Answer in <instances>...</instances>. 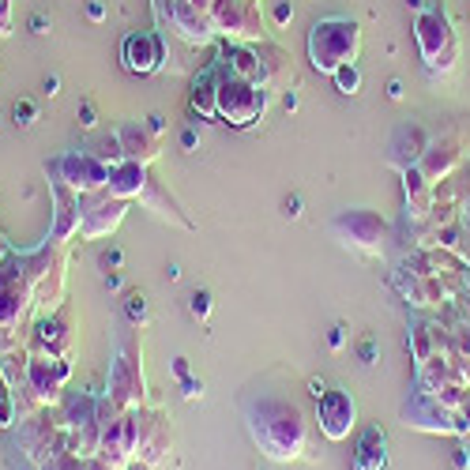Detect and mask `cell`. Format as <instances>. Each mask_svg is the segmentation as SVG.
I'll return each mask as SVG.
<instances>
[{"instance_id": "1", "label": "cell", "mask_w": 470, "mask_h": 470, "mask_svg": "<svg viewBox=\"0 0 470 470\" xmlns=\"http://www.w3.org/2000/svg\"><path fill=\"white\" fill-rule=\"evenodd\" d=\"M248 429H252L256 444L271 459H293L305 448V426H301V410L279 399H260L248 407Z\"/></svg>"}, {"instance_id": "2", "label": "cell", "mask_w": 470, "mask_h": 470, "mask_svg": "<svg viewBox=\"0 0 470 470\" xmlns=\"http://www.w3.org/2000/svg\"><path fill=\"white\" fill-rule=\"evenodd\" d=\"M362 45V26L354 19H320L309 34V60L316 72H339L343 64H354Z\"/></svg>"}, {"instance_id": "3", "label": "cell", "mask_w": 470, "mask_h": 470, "mask_svg": "<svg viewBox=\"0 0 470 470\" xmlns=\"http://www.w3.org/2000/svg\"><path fill=\"white\" fill-rule=\"evenodd\" d=\"M264 106H267V90L260 83L237 79L218 68V117H226L237 128H248L252 121L264 117Z\"/></svg>"}, {"instance_id": "4", "label": "cell", "mask_w": 470, "mask_h": 470, "mask_svg": "<svg viewBox=\"0 0 470 470\" xmlns=\"http://www.w3.org/2000/svg\"><path fill=\"white\" fill-rule=\"evenodd\" d=\"M414 38H418V49H421V57H426V64L451 68L455 38H451L448 19L440 12H418V19H414Z\"/></svg>"}, {"instance_id": "5", "label": "cell", "mask_w": 470, "mask_h": 470, "mask_svg": "<svg viewBox=\"0 0 470 470\" xmlns=\"http://www.w3.org/2000/svg\"><path fill=\"white\" fill-rule=\"evenodd\" d=\"M109 170H113V165H106L102 159H95L90 151L64 154V159L53 162V173H60V177L68 181L79 196H87V192H102L109 184Z\"/></svg>"}, {"instance_id": "6", "label": "cell", "mask_w": 470, "mask_h": 470, "mask_svg": "<svg viewBox=\"0 0 470 470\" xmlns=\"http://www.w3.org/2000/svg\"><path fill=\"white\" fill-rule=\"evenodd\" d=\"M331 229H335L346 245L362 248V252H380L384 237H388L384 218H376L373 211H343V215L331 222Z\"/></svg>"}, {"instance_id": "7", "label": "cell", "mask_w": 470, "mask_h": 470, "mask_svg": "<svg viewBox=\"0 0 470 470\" xmlns=\"http://www.w3.org/2000/svg\"><path fill=\"white\" fill-rule=\"evenodd\" d=\"M211 23L218 34H234V38L260 34V15L252 0H211Z\"/></svg>"}, {"instance_id": "8", "label": "cell", "mask_w": 470, "mask_h": 470, "mask_svg": "<svg viewBox=\"0 0 470 470\" xmlns=\"http://www.w3.org/2000/svg\"><path fill=\"white\" fill-rule=\"evenodd\" d=\"M68 362H64L60 354H34L31 362H26V388H31L38 399L45 403V399H57V391L64 388V380H68Z\"/></svg>"}, {"instance_id": "9", "label": "cell", "mask_w": 470, "mask_h": 470, "mask_svg": "<svg viewBox=\"0 0 470 470\" xmlns=\"http://www.w3.org/2000/svg\"><path fill=\"white\" fill-rule=\"evenodd\" d=\"M159 8L170 15L173 31H177L184 42H211V34H215L211 12H204V8H196V4H188V0H159Z\"/></svg>"}, {"instance_id": "10", "label": "cell", "mask_w": 470, "mask_h": 470, "mask_svg": "<svg viewBox=\"0 0 470 470\" xmlns=\"http://www.w3.org/2000/svg\"><path fill=\"white\" fill-rule=\"evenodd\" d=\"M320 429H324L327 440H346L350 429H354V399H350V391H324L320 395Z\"/></svg>"}, {"instance_id": "11", "label": "cell", "mask_w": 470, "mask_h": 470, "mask_svg": "<svg viewBox=\"0 0 470 470\" xmlns=\"http://www.w3.org/2000/svg\"><path fill=\"white\" fill-rule=\"evenodd\" d=\"M124 204L128 200H117L109 192H98L90 200V207H83V218H79V234L83 237H106L109 229H117V222L124 218Z\"/></svg>"}, {"instance_id": "12", "label": "cell", "mask_w": 470, "mask_h": 470, "mask_svg": "<svg viewBox=\"0 0 470 470\" xmlns=\"http://www.w3.org/2000/svg\"><path fill=\"white\" fill-rule=\"evenodd\" d=\"M165 60V45L159 34L151 31H136L124 38V64L128 72H140V76H147V72H159Z\"/></svg>"}, {"instance_id": "13", "label": "cell", "mask_w": 470, "mask_h": 470, "mask_svg": "<svg viewBox=\"0 0 470 470\" xmlns=\"http://www.w3.org/2000/svg\"><path fill=\"white\" fill-rule=\"evenodd\" d=\"M53 204H57V222H53V237L64 241L79 229V218H83V207H79V192L72 188L60 173H53Z\"/></svg>"}, {"instance_id": "14", "label": "cell", "mask_w": 470, "mask_h": 470, "mask_svg": "<svg viewBox=\"0 0 470 470\" xmlns=\"http://www.w3.org/2000/svg\"><path fill=\"white\" fill-rule=\"evenodd\" d=\"M395 286L403 290V298H407L410 305H437V301L448 298L432 271H410V267H403V271L395 275Z\"/></svg>"}, {"instance_id": "15", "label": "cell", "mask_w": 470, "mask_h": 470, "mask_svg": "<svg viewBox=\"0 0 470 470\" xmlns=\"http://www.w3.org/2000/svg\"><path fill=\"white\" fill-rule=\"evenodd\" d=\"M426 151H429V136H426V128H418V124H403L399 132H395V140H391V162L399 165V170H410V165H418Z\"/></svg>"}, {"instance_id": "16", "label": "cell", "mask_w": 470, "mask_h": 470, "mask_svg": "<svg viewBox=\"0 0 470 470\" xmlns=\"http://www.w3.org/2000/svg\"><path fill=\"white\" fill-rule=\"evenodd\" d=\"M147 181H151V177H147L143 162L124 159L121 165H113V170H109V184H106V192H109V196H117V200H132V196H143Z\"/></svg>"}, {"instance_id": "17", "label": "cell", "mask_w": 470, "mask_h": 470, "mask_svg": "<svg viewBox=\"0 0 470 470\" xmlns=\"http://www.w3.org/2000/svg\"><path fill=\"white\" fill-rule=\"evenodd\" d=\"M117 140H121V147H124V159H132V162L147 165L154 154H159V136L147 132V128H140V124H121L117 128Z\"/></svg>"}, {"instance_id": "18", "label": "cell", "mask_w": 470, "mask_h": 470, "mask_svg": "<svg viewBox=\"0 0 470 470\" xmlns=\"http://www.w3.org/2000/svg\"><path fill=\"white\" fill-rule=\"evenodd\" d=\"M384 467H388V440H384L380 426H373L362 437V444H357L354 470H384Z\"/></svg>"}, {"instance_id": "19", "label": "cell", "mask_w": 470, "mask_h": 470, "mask_svg": "<svg viewBox=\"0 0 470 470\" xmlns=\"http://www.w3.org/2000/svg\"><path fill=\"white\" fill-rule=\"evenodd\" d=\"M222 72L237 79H252L260 83V57H256L252 45H226L222 49Z\"/></svg>"}, {"instance_id": "20", "label": "cell", "mask_w": 470, "mask_h": 470, "mask_svg": "<svg viewBox=\"0 0 470 470\" xmlns=\"http://www.w3.org/2000/svg\"><path fill=\"white\" fill-rule=\"evenodd\" d=\"M459 165V151H455V143H444V147H432L429 143V151L421 154V162H418V170L426 173V181L429 184H437L440 177H448L451 170Z\"/></svg>"}, {"instance_id": "21", "label": "cell", "mask_w": 470, "mask_h": 470, "mask_svg": "<svg viewBox=\"0 0 470 470\" xmlns=\"http://www.w3.org/2000/svg\"><path fill=\"white\" fill-rule=\"evenodd\" d=\"M403 177H407V207L414 218H429L432 211V184L426 181V173L418 170V165H410V170H403Z\"/></svg>"}, {"instance_id": "22", "label": "cell", "mask_w": 470, "mask_h": 470, "mask_svg": "<svg viewBox=\"0 0 470 470\" xmlns=\"http://www.w3.org/2000/svg\"><path fill=\"white\" fill-rule=\"evenodd\" d=\"M192 113H200L204 121L218 117V72H204L192 87Z\"/></svg>"}, {"instance_id": "23", "label": "cell", "mask_w": 470, "mask_h": 470, "mask_svg": "<svg viewBox=\"0 0 470 470\" xmlns=\"http://www.w3.org/2000/svg\"><path fill=\"white\" fill-rule=\"evenodd\" d=\"M143 204H151V207H159V215L165 218H173V222H181V226H192L188 218L181 215V207L173 204V200H165V188L162 184H154V181H147V188H143Z\"/></svg>"}, {"instance_id": "24", "label": "cell", "mask_w": 470, "mask_h": 470, "mask_svg": "<svg viewBox=\"0 0 470 470\" xmlns=\"http://www.w3.org/2000/svg\"><path fill=\"white\" fill-rule=\"evenodd\" d=\"M34 339H38V346H45V354H60V350L68 346V335H64L60 320H42L38 331H34Z\"/></svg>"}, {"instance_id": "25", "label": "cell", "mask_w": 470, "mask_h": 470, "mask_svg": "<svg viewBox=\"0 0 470 470\" xmlns=\"http://www.w3.org/2000/svg\"><path fill=\"white\" fill-rule=\"evenodd\" d=\"M331 79H335L339 95H357V90H362V72H357V64H343L339 72H331Z\"/></svg>"}, {"instance_id": "26", "label": "cell", "mask_w": 470, "mask_h": 470, "mask_svg": "<svg viewBox=\"0 0 470 470\" xmlns=\"http://www.w3.org/2000/svg\"><path fill=\"white\" fill-rule=\"evenodd\" d=\"M42 470H90V467L83 463V455H76V451H68V448H64L60 455H53V459H49V463H45Z\"/></svg>"}, {"instance_id": "27", "label": "cell", "mask_w": 470, "mask_h": 470, "mask_svg": "<svg viewBox=\"0 0 470 470\" xmlns=\"http://www.w3.org/2000/svg\"><path fill=\"white\" fill-rule=\"evenodd\" d=\"M124 316H128V324H147V298L143 293H128V301H124Z\"/></svg>"}, {"instance_id": "28", "label": "cell", "mask_w": 470, "mask_h": 470, "mask_svg": "<svg viewBox=\"0 0 470 470\" xmlns=\"http://www.w3.org/2000/svg\"><path fill=\"white\" fill-rule=\"evenodd\" d=\"M12 117H15V124H23V128H31L34 121H38V106L31 102V98H19L12 109Z\"/></svg>"}, {"instance_id": "29", "label": "cell", "mask_w": 470, "mask_h": 470, "mask_svg": "<svg viewBox=\"0 0 470 470\" xmlns=\"http://www.w3.org/2000/svg\"><path fill=\"white\" fill-rule=\"evenodd\" d=\"M192 316H196V320H204L207 316V312H211V293L207 290H196V293H192Z\"/></svg>"}, {"instance_id": "30", "label": "cell", "mask_w": 470, "mask_h": 470, "mask_svg": "<svg viewBox=\"0 0 470 470\" xmlns=\"http://www.w3.org/2000/svg\"><path fill=\"white\" fill-rule=\"evenodd\" d=\"M12 34V0H0V38Z\"/></svg>"}, {"instance_id": "31", "label": "cell", "mask_w": 470, "mask_h": 470, "mask_svg": "<svg viewBox=\"0 0 470 470\" xmlns=\"http://www.w3.org/2000/svg\"><path fill=\"white\" fill-rule=\"evenodd\" d=\"M271 19H275V26H286L290 19H293V8L282 0V4H275V12H271Z\"/></svg>"}, {"instance_id": "32", "label": "cell", "mask_w": 470, "mask_h": 470, "mask_svg": "<svg viewBox=\"0 0 470 470\" xmlns=\"http://www.w3.org/2000/svg\"><path fill=\"white\" fill-rule=\"evenodd\" d=\"M12 421V395H0V429H8Z\"/></svg>"}, {"instance_id": "33", "label": "cell", "mask_w": 470, "mask_h": 470, "mask_svg": "<svg viewBox=\"0 0 470 470\" xmlns=\"http://www.w3.org/2000/svg\"><path fill=\"white\" fill-rule=\"evenodd\" d=\"M79 124H83V128H95V124H98L95 102H83V109H79Z\"/></svg>"}, {"instance_id": "34", "label": "cell", "mask_w": 470, "mask_h": 470, "mask_svg": "<svg viewBox=\"0 0 470 470\" xmlns=\"http://www.w3.org/2000/svg\"><path fill=\"white\" fill-rule=\"evenodd\" d=\"M31 31H34V34H49V31H53V23L45 19L42 12H34V15H31Z\"/></svg>"}, {"instance_id": "35", "label": "cell", "mask_w": 470, "mask_h": 470, "mask_svg": "<svg viewBox=\"0 0 470 470\" xmlns=\"http://www.w3.org/2000/svg\"><path fill=\"white\" fill-rule=\"evenodd\" d=\"M87 15H90L95 23H102V19H106V4H102V0H90V4H87Z\"/></svg>"}, {"instance_id": "36", "label": "cell", "mask_w": 470, "mask_h": 470, "mask_svg": "<svg viewBox=\"0 0 470 470\" xmlns=\"http://www.w3.org/2000/svg\"><path fill=\"white\" fill-rule=\"evenodd\" d=\"M196 143H200L196 128H184V132H181V147H184V151H192V147H196Z\"/></svg>"}, {"instance_id": "37", "label": "cell", "mask_w": 470, "mask_h": 470, "mask_svg": "<svg viewBox=\"0 0 470 470\" xmlns=\"http://www.w3.org/2000/svg\"><path fill=\"white\" fill-rule=\"evenodd\" d=\"M357 354H362L365 365H376V343H362V350H357Z\"/></svg>"}, {"instance_id": "38", "label": "cell", "mask_w": 470, "mask_h": 470, "mask_svg": "<svg viewBox=\"0 0 470 470\" xmlns=\"http://www.w3.org/2000/svg\"><path fill=\"white\" fill-rule=\"evenodd\" d=\"M324 391H327V384L320 380V376H309V395H312V399H320Z\"/></svg>"}, {"instance_id": "39", "label": "cell", "mask_w": 470, "mask_h": 470, "mask_svg": "<svg viewBox=\"0 0 470 470\" xmlns=\"http://www.w3.org/2000/svg\"><path fill=\"white\" fill-rule=\"evenodd\" d=\"M162 128H165V117H162V113H151V117H147V132H154V136H159Z\"/></svg>"}, {"instance_id": "40", "label": "cell", "mask_w": 470, "mask_h": 470, "mask_svg": "<svg viewBox=\"0 0 470 470\" xmlns=\"http://www.w3.org/2000/svg\"><path fill=\"white\" fill-rule=\"evenodd\" d=\"M327 343H331V350H343V343H346V335H343V327H331V335H327Z\"/></svg>"}, {"instance_id": "41", "label": "cell", "mask_w": 470, "mask_h": 470, "mask_svg": "<svg viewBox=\"0 0 470 470\" xmlns=\"http://www.w3.org/2000/svg\"><path fill=\"white\" fill-rule=\"evenodd\" d=\"M184 395H188V399L204 395V384H200V380H192V376H188V380H184Z\"/></svg>"}, {"instance_id": "42", "label": "cell", "mask_w": 470, "mask_h": 470, "mask_svg": "<svg viewBox=\"0 0 470 470\" xmlns=\"http://www.w3.org/2000/svg\"><path fill=\"white\" fill-rule=\"evenodd\" d=\"M121 260H124V256H121V248H109V252L102 256V264H106V267H121Z\"/></svg>"}, {"instance_id": "43", "label": "cell", "mask_w": 470, "mask_h": 470, "mask_svg": "<svg viewBox=\"0 0 470 470\" xmlns=\"http://www.w3.org/2000/svg\"><path fill=\"white\" fill-rule=\"evenodd\" d=\"M451 463H455V470H470V455H467V448H459Z\"/></svg>"}, {"instance_id": "44", "label": "cell", "mask_w": 470, "mask_h": 470, "mask_svg": "<svg viewBox=\"0 0 470 470\" xmlns=\"http://www.w3.org/2000/svg\"><path fill=\"white\" fill-rule=\"evenodd\" d=\"M286 215H290V218L301 215V196H290V200H286Z\"/></svg>"}, {"instance_id": "45", "label": "cell", "mask_w": 470, "mask_h": 470, "mask_svg": "<svg viewBox=\"0 0 470 470\" xmlns=\"http://www.w3.org/2000/svg\"><path fill=\"white\" fill-rule=\"evenodd\" d=\"M173 373H177L181 380H188V357H177V362H173Z\"/></svg>"}, {"instance_id": "46", "label": "cell", "mask_w": 470, "mask_h": 470, "mask_svg": "<svg viewBox=\"0 0 470 470\" xmlns=\"http://www.w3.org/2000/svg\"><path fill=\"white\" fill-rule=\"evenodd\" d=\"M388 98H391V102H399V98H403V83H399V79L388 83Z\"/></svg>"}, {"instance_id": "47", "label": "cell", "mask_w": 470, "mask_h": 470, "mask_svg": "<svg viewBox=\"0 0 470 470\" xmlns=\"http://www.w3.org/2000/svg\"><path fill=\"white\" fill-rule=\"evenodd\" d=\"M45 95H49V98H53V95H60V79H57V76L45 79Z\"/></svg>"}, {"instance_id": "48", "label": "cell", "mask_w": 470, "mask_h": 470, "mask_svg": "<svg viewBox=\"0 0 470 470\" xmlns=\"http://www.w3.org/2000/svg\"><path fill=\"white\" fill-rule=\"evenodd\" d=\"M282 106H286V109H290V113H293V109H298V95H293V90H290V95H286V98H282Z\"/></svg>"}, {"instance_id": "49", "label": "cell", "mask_w": 470, "mask_h": 470, "mask_svg": "<svg viewBox=\"0 0 470 470\" xmlns=\"http://www.w3.org/2000/svg\"><path fill=\"white\" fill-rule=\"evenodd\" d=\"M8 256H12V248H8V241H4V237H0V264H4Z\"/></svg>"}, {"instance_id": "50", "label": "cell", "mask_w": 470, "mask_h": 470, "mask_svg": "<svg viewBox=\"0 0 470 470\" xmlns=\"http://www.w3.org/2000/svg\"><path fill=\"white\" fill-rule=\"evenodd\" d=\"M463 418H467V421H463V432H470V403L463 407Z\"/></svg>"}]
</instances>
